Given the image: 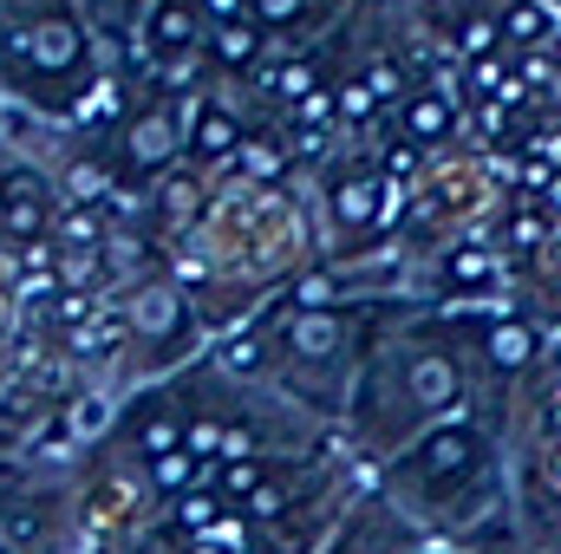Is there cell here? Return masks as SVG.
Returning a JSON list of instances; mask_svg holds the SVG:
<instances>
[{
  "label": "cell",
  "mask_w": 561,
  "mask_h": 554,
  "mask_svg": "<svg viewBox=\"0 0 561 554\" xmlns=\"http://www.w3.org/2000/svg\"><path fill=\"white\" fill-rule=\"evenodd\" d=\"M542 7H549V13H556V20H561V0H542Z\"/></svg>",
  "instance_id": "18"
},
{
  "label": "cell",
  "mask_w": 561,
  "mask_h": 554,
  "mask_svg": "<svg viewBox=\"0 0 561 554\" xmlns=\"http://www.w3.org/2000/svg\"><path fill=\"white\" fill-rule=\"evenodd\" d=\"M510 209V189L496 183L490 170V150L477 143H457V150H437L424 157L405 183V255H437V249H457V242H477L496 216Z\"/></svg>",
  "instance_id": "4"
},
{
  "label": "cell",
  "mask_w": 561,
  "mask_h": 554,
  "mask_svg": "<svg viewBox=\"0 0 561 554\" xmlns=\"http://www.w3.org/2000/svg\"><path fill=\"white\" fill-rule=\"evenodd\" d=\"M320 209H327V229H333L340 255H366L373 235H392V229L405 222V183L366 150V157H353L346 170H333Z\"/></svg>",
  "instance_id": "5"
},
{
  "label": "cell",
  "mask_w": 561,
  "mask_h": 554,
  "mask_svg": "<svg viewBox=\"0 0 561 554\" xmlns=\"http://www.w3.org/2000/svg\"><path fill=\"white\" fill-rule=\"evenodd\" d=\"M470 417V359L444 307L392 300L373 326V346L359 359L353 399H346V437L379 470L424 430Z\"/></svg>",
  "instance_id": "2"
},
{
  "label": "cell",
  "mask_w": 561,
  "mask_h": 554,
  "mask_svg": "<svg viewBox=\"0 0 561 554\" xmlns=\"http://www.w3.org/2000/svg\"><path fill=\"white\" fill-rule=\"evenodd\" d=\"M373 489L419 522L431 549L450 554H529L523 542V509H516V457L510 443L477 424L450 417L386 457L373 470Z\"/></svg>",
  "instance_id": "1"
},
{
  "label": "cell",
  "mask_w": 561,
  "mask_h": 554,
  "mask_svg": "<svg viewBox=\"0 0 561 554\" xmlns=\"http://www.w3.org/2000/svg\"><path fill=\"white\" fill-rule=\"evenodd\" d=\"M268 53V33L255 20H229V26H209V66L222 72H255Z\"/></svg>",
  "instance_id": "14"
},
{
  "label": "cell",
  "mask_w": 561,
  "mask_h": 554,
  "mask_svg": "<svg viewBox=\"0 0 561 554\" xmlns=\"http://www.w3.org/2000/svg\"><path fill=\"white\" fill-rule=\"evenodd\" d=\"M249 20H255L262 33H287V26L313 20V0H249Z\"/></svg>",
  "instance_id": "16"
},
{
  "label": "cell",
  "mask_w": 561,
  "mask_h": 554,
  "mask_svg": "<svg viewBox=\"0 0 561 554\" xmlns=\"http://www.w3.org/2000/svg\"><path fill=\"white\" fill-rule=\"evenodd\" d=\"M516 457V509L529 554H561V437H529Z\"/></svg>",
  "instance_id": "6"
},
{
  "label": "cell",
  "mask_w": 561,
  "mask_h": 554,
  "mask_svg": "<svg viewBox=\"0 0 561 554\" xmlns=\"http://www.w3.org/2000/svg\"><path fill=\"white\" fill-rule=\"evenodd\" d=\"M125 326L150 346H183L196 333V307H190V293L176 280H144L125 300Z\"/></svg>",
  "instance_id": "9"
},
{
  "label": "cell",
  "mask_w": 561,
  "mask_h": 554,
  "mask_svg": "<svg viewBox=\"0 0 561 554\" xmlns=\"http://www.w3.org/2000/svg\"><path fill=\"white\" fill-rule=\"evenodd\" d=\"M0 542L20 554V549H39L46 542V509L39 503H26V509H7V522H0Z\"/></svg>",
  "instance_id": "15"
},
{
  "label": "cell",
  "mask_w": 561,
  "mask_h": 554,
  "mask_svg": "<svg viewBox=\"0 0 561 554\" xmlns=\"http://www.w3.org/2000/svg\"><path fill=\"white\" fill-rule=\"evenodd\" d=\"M431 542L419 535V522L405 516V509H392L379 489H366L340 522H333V535L320 542V554H424Z\"/></svg>",
  "instance_id": "7"
},
{
  "label": "cell",
  "mask_w": 561,
  "mask_h": 554,
  "mask_svg": "<svg viewBox=\"0 0 561 554\" xmlns=\"http://www.w3.org/2000/svg\"><path fill=\"white\" fill-rule=\"evenodd\" d=\"M125 170L131 176H157V170H176V157L190 150V112H183V99H170V92H150L138 112H131V125H125Z\"/></svg>",
  "instance_id": "8"
},
{
  "label": "cell",
  "mask_w": 561,
  "mask_h": 554,
  "mask_svg": "<svg viewBox=\"0 0 561 554\" xmlns=\"http://www.w3.org/2000/svg\"><path fill=\"white\" fill-rule=\"evenodd\" d=\"M46 216H53V189L39 170H7L0 183V235L7 242H39L46 235Z\"/></svg>",
  "instance_id": "12"
},
{
  "label": "cell",
  "mask_w": 561,
  "mask_h": 554,
  "mask_svg": "<svg viewBox=\"0 0 561 554\" xmlns=\"http://www.w3.org/2000/svg\"><path fill=\"white\" fill-rule=\"evenodd\" d=\"M7 53L26 66V72H39V79H53V72H79L85 66V39H79V26L72 20H33L26 33H13L7 39Z\"/></svg>",
  "instance_id": "10"
},
{
  "label": "cell",
  "mask_w": 561,
  "mask_h": 554,
  "mask_svg": "<svg viewBox=\"0 0 561 554\" xmlns=\"http://www.w3.org/2000/svg\"><path fill=\"white\" fill-rule=\"evenodd\" d=\"M144 46H150V59L209 53V13H203V0H150V13H144Z\"/></svg>",
  "instance_id": "11"
},
{
  "label": "cell",
  "mask_w": 561,
  "mask_h": 554,
  "mask_svg": "<svg viewBox=\"0 0 561 554\" xmlns=\"http://www.w3.org/2000/svg\"><path fill=\"white\" fill-rule=\"evenodd\" d=\"M59 235L85 249V242H99V216H92V209H79V216H66V222H59Z\"/></svg>",
  "instance_id": "17"
},
{
  "label": "cell",
  "mask_w": 561,
  "mask_h": 554,
  "mask_svg": "<svg viewBox=\"0 0 561 554\" xmlns=\"http://www.w3.org/2000/svg\"><path fill=\"white\" fill-rule=\"evenodd\" d=\"M242 143H249V131H242V118L229 105H216L209 92L190 99V157L196 163H236Z\"/></svg>",
  "instance_id": "13"
},
{
  "label": "cell",
  "mask_w": 561,
  "mask_h": 554,
  "mask_svg": "<svg viewBox=\"0 0 561 554\" xmlns=\"http://www.w3.org/2000/svg\"><path fill=\"white\" fill-rule=\"evenodd\" d=\"M307 255H313V229L287 189L242 183L229 196H209V216L196 222V268L209 275L294 280Z\"/></svg>",
  "instance_id": "3"
}]
</instances>
